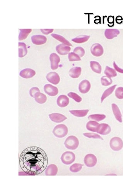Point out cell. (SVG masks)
Listing matches in <instances>:
<instances>
[{
    "label": "cell",
    "mask_w": 123,
    "mask_h": 185,
    "mask_svg": "<svg viewBox=\"0 0 123 185\" xmlns=\"http://www.w3.org/2000/svg\"><path fill=\"white\" fill-rule=\"evenodd\" d=\"M111 131V126L107 124L102 123L100 125L97 133L102 135L109 134Z\"/></svg>",
    "instance_id": "17"
},
{
    "label": "cell",
    "mask_w": 123,
    "mask_h": 185,
    "mask_svg": "<svg viewBox=\"0 0 123 185\" xmlns=\"http://www.w3.org/2000/svg\"><path fill=\"white\" fill-rule=\"evenodd\" d=\"M111 107H112L113 113L116 120L120 123H122V115L119 107L115 104H112Z\"/></svg>",
    "instance_id": "21"
},
{
    "label": "cell",
    "mask_w": 123,
    "mask_h": 185,
    "mask_svg": "<svg viewBox=\"0 0 123 185\" xmlns=\"http://www.w3.org/2000/svg\"><path fill=\"white\" fill-rule=\"evenodd\" d=\"M35 74V72L33 69H25L21 71L19 75L22 78L27 79L33 78Z\"/></svg>",
    "instance_id": "16"
},
{
    "label": "cell",
    "mask_w": 123,
    "mask_h": 185,
    "mask_svg": "<svg viewBox=\"0 0 123 185\" xmlns=\"http://www.w3.org/2000/svg\"><path fill=\"white\" fill-rule=\"evenodd\" d=\"M48 164L46 153L41 148L30 146L22 151L19 157V164L24 172L29 175L41 174Z\"/></svg>",
    "instance_id": "1"
},
{
    "label": "cell",
    "mask_w": 123,
    "mask_h": 185,
    "mask_svg": "<svg viewBox=\"0 0 123 185\" xmlns=\"http://www.w3.org/2000/svg\"><path fill=\"white\" fill-rule=\"evenodd\" d=\"M106 117V116L103 114H95L90 115L88 118L90 120L99 122L104 120Z\"/></svg>",
    "instance_id": "31"
},
{
    "label": "cell",
    "mask_w": 123,
    "mask_h": 185,
    "mask_svg": "<svg viewBox=\"0 0 123 185\" xmlns=\"http://www.w3.org/2000/svg\"><path fill=\"white\" fill-rule=\"evenodd\" d=\"M53 132L56 137L62 138L65 136L68 133V128L65 125H58L54 127Z\"/></svg>",
    "instance_id": "2"
},
{
    "label": "cell",
    "mask_w": 123,
    "mask_h": 185,
    "mask_svg": "<svg viewBox=\"0 0 123 185\" xmlns=\"http://www.w3.org/2000/svg\"><path fill=\"white\" fill-rule=\"evenodd\" d=\"M46 78L48 82L54 85H57L60 81L58 74L55 72H51L46 75Z\"/></svg>",
    "instance_id": "9"
},
{
    "label": "cell",
    "mask_w": 123,
    "mask_h": 185,
    "mask_svg": "<svg viewBox=\"0 0 123 185\" xmlns=\"http://www.w3.org/2000/svg\"><path fill=\"white\" fill-rule=\"evenodd\" d=\"M69 59L70 62H74V61H78L82 60L80 57L78 55L74 52L69 53Z\"/></svg>",
    "instance_id": "35"
},
{
    "label": "cell",
    "mask_w": 123,
    "mask_h": 185,
    "mask_svg": "<svg viewBox=\"0 0 123 185\" xmlns=\"http://www.w3.org/2000/svg\"><path fill=\"white\" fill-rule=\"evenodd\" d=\"M69 100L67 96L61 95L58 97L57 100V104L59 107H64L69 105Z\"/></svg>",
    "instance_id": "18"
},
{
    "label": "cell",
    "mask_w": 123,
    "mask_h": 185,
    "mask_svg": "<svg viewBox=\"0 0 123 185\" xmlns=\"http://www.w3.org/2000/svg\"><path fill=\"white\" fill-rule=\"evenodd\" d=\"M58 168L54 164H51L48 166L45 171V175L47 176H54L57 174Z\"/></svg>",
    "instance_id": "19"
},
{
    "label": "cell",
    "mask_w": 123,
    "mask_h": 185,
    "mask_svg": "<svg viewBox=\"0 0 123 185\" xmlns=\"http://www.w3.org/2000/svg\"><path fill=\"white\" fill-rule=\"evenodd\" d=\"M111 149L115 151L121 150L123 147V141L121 138L118 137L111 138L110 142Z\"/></svg>",
    "instance_id": "4"
},
{
    "label": "cell",
    "mask_w": 123,
    "mask_h": 185,
    "mask_svg": "<svg viewBox=\"0 0 123 185\" xmlns=\"http://www.w3.org/2000/svg\"><path fill=\"white\" fill-rule=\"evenodd\" d=\"M35 101L40 104L45 103L47 101L46 96L40 92L37 93L35 94Z\"/></svg>",
    "instance_id": "26"
},
{
    "label": "cell",
    "mask_w": 123,
    "mask_h": 185,
    "mask_svg": "<svg viewBox=\"0 0 123 185\" xmlns=\"http://www.w3.org/2000/svg\"><path fill=\"white\" fill-rule=\"evenodd\" d=\"M50 120L56 123H60L67 119V117L62 114L54 113L49 115Z\"/></svg>",
    "instance_id": "14"
},
{
    "label": "cell",
    "mask_w": 123,
    "mask_h": 185,
    "mask_svg": "<svg viewBox=\"0 0 123 185\" xmlns=\"http://www.w3.org/2000/svg\"><path fill=\"white\" fill-rule=\"evenodd\" d=\"M100 125L99 123H98L96 121H90L87 123L86 128L89 131L97 132Z\"/></svg>",
    "instance_id": "22"
},
{
    "label": "cell",
    "mask_w": 123,
    "mask_h": 185,
    "mask_svg": "<svg viewBox=\"0 0 123 185\" xmlns=\"http://www.w3.org/2000/svg\"><path fill=\"white\" fill-rule=\"evenodd\" d=\"M83 165L80 164H74L71 166L69 168L70 171L72 173H76L81 170Z\"/></svg>",
    "instance_id": "34"
},
{
    "label": "cell",
    "mask_w": 123,
    "mask_h": 185,
    "mask_svg": "<svg viewBox=\"0 0 123 185\" xmlns=\"http://www.w3.org/2000/svg\"><path fill=\"white\" fill-rule=\"evenodd\" d=\"M69 97L72 98L77 102H80L82 101V98L80 96L74 93H69L68 94Z\"/></svg>",
    "instance_id": "37"
},
{
    "label": "cell",
    "mask_w": 123,
    "mask_h": 185,
    "mask_svg": "<svg viewBox=\"0 0 123 185\" xmlns=\"http://www.w3.org/2000/svg\"><path fill=\"white\" fill-rule=\"evenodd\" d=\"M89 110L84 109V110H74L69 111L72 115L78 117H83L87 115Z\"/></svg>",
    "instance_id": "24"
},
{
    "label": "cell",
    "mask_w": 123,
    "mask_h": 185,
    "mask_svg": "<svg viewBox=\"0 0 123 185\" xmlns=\"http://www.w3.org/2000/svg\"><path fill=\"white\" fill-rule=\"evenodd\" d=\"M31 40L34 44L40 45L44 44L46 42L47 38L43 35H34L31 37Z\"/></svg>",
    "instance_id": "13"
},
{
    "label": "cell",
    "mask_w": 123,
    "mask_h": 185,
    "mask_svg": "<svg viewBox=\"0 0 123 185\" xmlns=\"http://www.w3.org/2000/svg\"><path fill=\"white\" fill-rule=\"evenodd\" d=\"M50 59L51 62V67L53 70H55L59 67V64L60 62L59 56L55 53H52L50 55Z\"/></svg>",
    "instance_id": "8"
},
{
    "label": "cell",
    "mask_w": 123,
    "mask_h": 185,
    "mask_svg": "<svg viewBox=\"0 0 123 185\" xmlns=\"http://www.w3.org/2000/svg\"><path fill=\"white\" fill-rule=\"evenodd\" d=\"M115 95L118 99H123V88L119 87L116 88L115 92Z\"/></svg>",
    "instance_id": "39"
},
{
    "label": "cell",
    "mask_w": 123,
    "mask_h": 185,
    "mask_svg": "<svg viewBox=\"0 0 123 185\" xmlns=\"http://www.w3.org/2000/svg\"><path fill=\"white\" fill-rule=\"evenodd\" d=\"M101 82L102 86H108L111 84L113 81L111 78L107 76H104L101 78Z\"/></svg>",
    "instance_id": "33"
},
{
    "label": "cell",
    "mask_w": 123,
    "mask_h": 185,
    "mask_svg": "<svg viewBox=\"0 0 123 185\" xmlns=\"http://www.w3.org/2000/svg\"><path fill=\"white\" fill-rule=\"evenodd\" d=\"M91 52L93 56L96 57L101 56L104 52L103 46L99 43H95L91 48Z\"/></svg>",
    "instance_id": "7"
},
{
    "label": "cell",
    "mask_w": 123,
    "mask_h": 185,
    "mask_svg": "<svg viewBox=\"0 0 123 185\" xmlns=\"http://www.w3.org/2000/svg\"><path fill=\"white\" fill-rule=\"evenodd\" d=\"M82 73V68L80 67H74L69 70V74L71 78H78Z\"/></svg>",
    "instance_id": "20"
},
{
    "label": "cell",
    "mask_w": 123,
    "mask_h": 185,
    "mask_svg": "<svg viewBox=\"0 0 123 185\" xmlns=\"http://www.w3.org/2000/svg\"><path fill=\"white\" fill-rule=\"evenodd\" d=\"M41 31L44 34L47 35L52 33L54 29H41Z\"/></svg>",
    "instance_id": "41"
},
{
    "label": "cell",
    "mask_w": 123,
    "mask_h": 185,
    "mask_svg": "<svg viewBox=\"0 0 123 185\" xmlns=\"http://www.w3.org/2000/svg\"></svg>",
    "instance_id": "43"
},
{
    "label": "cell",
    "mask_w": 123,
    "mask_h": 185,
    "mask_svg": "<svg viewBox=\"0 0 123 185\" xmlns=\"http://www.w3.org/2000/svg\"><path fill=\"white\" fill-rule=\"evenodd\" d=\"M39 92H40L39 88L37 87H33L30 90V94L32 97H35V94Z\"/></svg>",
    "instance_id": "40"
},
{
    "label": "cell",
    "mask_w": 123,
    "mask_h": 185,
    "mask_svg": "<svg viewBox=\"0 0 123 185\" xmlns=\"http://www.w3.org/2000/svg\"><path fill=\"white\" fill-rule=\"evenodd\" d=\"M90 88V83L87 80H82L79 85V91L82 94H86L89 91Z\"/></svg>",
    "instance_id": "10"
},
{
    "label": "cell",
    "mask_w": 123,
    "mask_h": 185,
    "mask_svg": "<svg viewBox=\"0 0 123 185\" xmlns=\"http://www.w3.org/2000/svg\"><path fill=\"white\" fill-rule=\"evenodd\" d=\"M79 145L78 139L74 136H70L66 138L64 145L68 149L74 150L77 149Z\"/></svg>",
    "instance_id": "3"
},
{
    "label": "cell",
    "mask_w": 123,
    "mask_h": 185,
    "mask_svg": "<svg viewBox=\"0 0 123 185\" xmlns=\"http://www.w3.org/2000/svg\"><path fill=\"white\" fill-rule=\"evenodd\" d=\"M71 49L70 46L64 44L58 45L56 47V51L58 54L61 55H64L69 54Z\"/></svg>",
    "instance_id": "12"
},
{
    "label": "cell",
    "mask_w": 123,
    "mask_h": 185,
    "mask_svg": "<svg viewBox=\"0 0 123 185\" xmlns=\"http://www.w3.org/2000/svg\"><path fill=\"white\" fill-rule=\"evenodd\" d=\"M75 155L73 153L66 152L62 154L61 159L64 164L69 165L73 163L75 160Z\"/></svg>",
    "instance_id": "5"
},
{
    "label": "cell",
    "mask_w": 123,
    "mask_h": 185,
    "mask_svg": "<svg viewBox=\"0 0 123 185\" xmlns=\"http://www.w3.org/2000/svg\"><path fill=\"white\" fill-rule=\"evenodd\" d=\"M83 135L84 136L87 138L103 140V138L101 136L96 133H83Z\"/></svg>",
    "instance_id": "38"
},
{
    "label": "cell",
    "mask_w": 123,
    "mask_h": 185,
    "mask_svg": "<svg viewBox=\"0 0 123 185\" xmlns=\"http://www.w3.org/2000/svg\"><path fill=\"white\" fill-rule=\"evenodd\" d=\"M73 52L78 55L80 57H83L85 54V50L80 46L76 47L74 50Z\"/></svg>",
    "instance_id": "36"
},
{
    "label": "cell",
    "mask_w": 123,
    "mask_h": 185,
    "mask_svg": "<svg viewBox=\"0 0 123 185\" xmlns=\"http://www.w3.org/2000/svg\"><path fill=\"white\" fill-rule=\"evenodd\" d=\"M27 50L26 45L24 43H19V57L22 58L26 55Z\"/></svg>",
    "instance_id": "23"
},
{
    "label": "cell",
    "mask_w": 123,
    "mask_h": 185,
    "mask_svg": "<svg viewBox=\"0 0 123 185\" xmlns=\"http://www.w3.org/2000/svg\"><path fill=\"white\" fill-rule=\"evenodd\" d=\"M104 73L106 76L109 77L110 78H114L117 76V73L115 69L111 68L108 66L106 67L105 69Z\"/></svg>",
    "instance_id": "32"
},
{
    "label": "cell",
    "mask_w": 123,
    "mask_h": 185,
    "mask_svg": "<svg viewBox=\"0 0 123 185\" xmlns=\"http://www.w3.org/2000/svg\"><path fill=\"white\" fill-rule=\"evenodd\" d=\"M84 163L87 167H93L96 165L97 160L93 154H88L85 156L84 160Z\"/></svg>",
    "instance_id": "6"
},
{
    "label": "cell",
    "mask_w": 123,
    "mask_h": 185,
    "mask_svg": "<svg viewBox=\"0 0 123 185\" xmlns=\"http://www.w3.org/2000/svg\"><path fill=\"white\" fill-rule=\"evenodd\" d=\"M116 86V85H115L114 86L111 87L107 88L103 93L101 97V102L102 103L105 99H106L107 97L111 95L114 91L115 88Z\"/></svg>",
    "instance_id": "29"
},
{
    "label": "cell",
    "mask_w": 123,
    "mask_h": 185,
    "mask_svg": "<svg viewBox=\"0 0 123 185\" xmlns=\"http://www.w3.org/2000/svg\"><path fill=\"white\" fill-rule=\"evenodd\" d=\"M44 90L47 94L50 96H55L58 94V88L50 84L45 85Z\"/></svg>",
    "instance_id": "11"
},
{
    "label": "cell",
    "mask_w": 123,
    "mask_h": 185,
    "mask_svg": "<svg viewBox=\"0 0 123 185\" xmlns=\"http://www.w3.org/2000/svg\"><path fill=\"white\" fill-rule=\"evenodd\" d=\"M51 36L53 37V38L57 40L58 41L61 42V43H63V44H64L69 46H72L73 45L69 42L68 41L66 38H64L61 35H60L56 34H52Z\"/></svg>",
    "instance_id": "27"
},
{
    "label": "cell",
    "mask_w": 123,
    "mask_h": 185,
    "mask_svg": "<svg viewBox=\"0 0 123 185\" xmlns=\"http://www.w3.org/2000/svg\"><path fill=\"white\" fill-rule=\"evenodd\" d=\"M91 68L94 72L100 74L102 72V67L100 64L96 61H91L90 62Z\"/></svg>",
    "instance_id": "25"
},
{
    "label": "cell",
    "mask_w": 123,
    "mask_h": 185,
    "mask_svg": "<svg viewBox=\"0 0 123 185\" xmlns=\"http://www.w3.org/2000/svg\"><path fill=\"white\" fill-rule=\"evenodd\" d=\"M113 65H114V67L115 70L116 71L119 72V73L123 74V69L119 68V67L117 65H116L115 62H114Z\"/></svg>",
    "instance_id": "42"
},
{
    "label": "cell",
    "mask_w": 123,
    "mask_h": 185,
    "mask_svg": "<svg viewBox=\"0 0 123 185\" xmlns=\"http://www.w3.org/2000/svg\"><path fill=\"white\" fill-rule=\"evenodd\" d=\"M119 30L116 29H107L105 31V36L107 39L111 40L119 35Z\"/></svg>",
    "instance_id": "15"
},
{
    "label": "cell",
    "mask_w": 123,
    "mask_h": 185,
    "mask_svg": "<svg viewBox=\"0 0 123 185\" xmlns=\"http://www.w3.org/2000/svg\"><path fill=\"white\" fill-rule=\"evenodd\" d=\"M31 31L32 29H20V32L19 36V41H22V40L26 39Z\"/></svg>",
    "instance_id": "30"
},
{
    "label": "cell",
    "mask_w": 123,
    "mask_h": 185,
    "mask_svg": "<svg viewBox=\"0 0 123 185\" xmlns=\"http://www.w3.org/2000/svg\"><path fill=\"white\" fill-rule=\"evenodd\" d=\"M90 36L87 35H80L72 40V41L77 43H82L87 41L90 38Z\"/></svg>",
    "instance_id": "28"
}]
</instances>
